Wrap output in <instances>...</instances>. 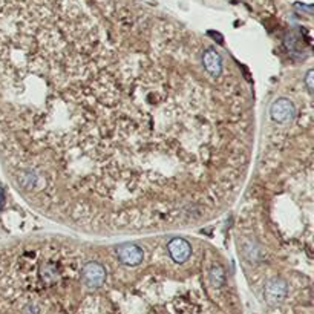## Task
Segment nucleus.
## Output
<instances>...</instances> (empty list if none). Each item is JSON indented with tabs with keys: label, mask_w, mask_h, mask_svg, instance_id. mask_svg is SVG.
<instances>
[{
	"label": "nucleus",
	"mask_w": 314,
	"mask_h": 314,
	"mask_svg": "<svg viewBox=\"0 0 314 314\" xmlns=\"http://www.w3.org/2000/svg\"><path fill=\"white\" fill-rule=\"evenodd\" d=\"M108 278V270L98 260H86L80 268V279L87 288L103 287Z\"/></svg>",
	"instance_id": "f257e3e1"
},
{
	"label": "nucleus",
	"mask_w": 314,
	"mask_h": 314,
	"mask_svg": "<svg viewBox=\"0 0 314 314\" xmlns=\"http://www.w3.org/2000/svg\"><path fill=\"white\" fill-rule=\"evenodd\" d=\"M115 256L118 259V262L126 267H138L143 264L146 253L140 245L121 244V245L115 247Z\"/></svg>",
	"instance_id": "f03ea898"
},
{
	"label": "nucleus",
	"mask_w": 314,
	"mask_h": 314,
	"mask_svg": "<svg viewBox=\"0 0 314 314\" xmlns=\"http://www.w3.org/2000/svg\"><path fill=\"white\" fill-rule=\"evenodd\" d=\"M270 117L278 124L291 123L296 117V108L288 98H278L270 108Z\"/></svg>",
	"instance_id": "7ed1b4c3"
},
{
	"label": "nucleus",
	"mask_w": 314,
	"mask_h": 314,
	"mask_svg": "<svg viewBox=\"0 0 314 314\" xmlns=\"http://www.w3.org/2000/svg\"><path fill=\"white\" fill-rule=\"evenodd\" d=\"M166 250L175 264H186L192 257V245L184 238H172L167 242Z\"/></svg>",
	"instance_id": "20e7f679"
},
{
	"label": "nucleus",
	"mask_w": 314,
	"mask_h": 314,
	"mask_svg": "<svg viewBox=\"0 0 314 314\" xmlns=\"http://www.w3.org/2000/svg\"><path fill=\"white\" fill-rule=\"evenodd\" d=\"M288 293V285L282 279H272L265 284V300L270 305H279Z\"/></svg>",
	"instance_id": "39448f33"
},
{
	"label": "nucleus",
	"mask_w": 314,
	"mask_h": 314,
	"mask_svg": "<svg viewBox=\"0 0 314 314\" xmlns=\"http://www.w3.org/2000/svg\"><path fill=\"white\" fill-rule=\"evenodd\" d=\"M4 199H5V196H4V192H2V189H0V207H2V204H4Z\"/></svg>",
	"instance_id": "423d86ee"
}]
</instances>
